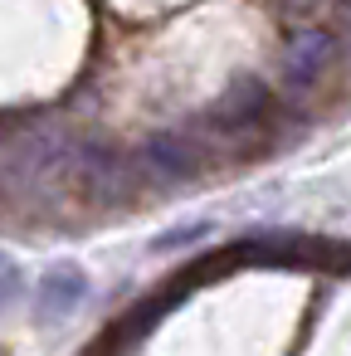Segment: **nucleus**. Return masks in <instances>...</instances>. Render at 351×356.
I'll return each instance as SVG.
<instances>
[{
    "instance_id": "7",
    "label": "nucleus",
    "mask_w": 351,
    "mask_h": 356,
    "mask_svg": "<svg viewBox=\"0 0 351 356\" xmlns=\"http://www.w3.org/2000/svg\"><path fill=\"white\" fill-rule=\"evenodd\" d=\"M10 288H15V273L6 268V283H0V302H6V293H10Z\"/></svg>"
},
{
    "instance_id": "2",
    "label": "nucleus",
    "mask_w": 351,
    "mask_h": 356,
    "mask_svg": "<svg viewBox=\"0 0 351 356\" xmlns=\"http://www.w3.org/2000/svg\"><path fill=\"white\" fill-rule=\"evenodd\" d=\"M74 166H79V181H83V191L93 195V200H103V205H113V200H122V191H132V161L122 156V152H103V147H83V152H74Z\"/></svg>"
},
{
    "instance_id": "4",
    "label": "nucleus",
    "mask_w": 351,
    "mask_h": 356,
    "mask_svg": "<svg viewBox=\"0 0 351 356\" xmlns=\"http://www.w3.org/2000/svg\"><path fill=\"white\" fill-rule=\"evenodd\" d=\"M268 113V83L259 79V74H239L225 93H220V103L210 108V122L215 127H249V122H259Z\"/></svg>"
},
{
    "instance_id": "5",
    "label": "nucleus",
    "mask_w": 351,
    "mask_h": 356,
    "mask_svg": "<svg viewBox=\"0 0 351 356\" xmlns=\"http://www.w3.org/2000/svg\"><path fill=\"white\" fill-rule=\"evenodd\" d=\"M332 54H336V40H332L327 30H302V35L288 44V54H283V74H288V83H293V88L317 83V79L327 74Z\"/></svg>"
},
{
    "instance_id": "1",
    "label": "nucleus",
    "mask_w": 351,
    "mask_h": 356,
    "mask_svg": "<svg viewBox=\"0 0 351 356\" xmlns=\"http://www.w3.org/2000/svg\"><path fill=\"white\" fill-rule=\"evenodd\" d=\"M83 298H88V273L79 264H54L35 283V322L40 327H54V322L74 317V307Z\"/></svg>"
},
{
    "instance_id": "6",
    "label": "nucleus",
    "mask_w": 351,
    "mask_h": 356,
    "mask_svg": "<svg viewBox=\"0 0 351 356\" xmlns=\"http://www.w3.org/2000/svg\"><path fill=\"white\" fill-rule=\"evenodd\" d=\"M205 234H210V225H186V229H176V234H161V239H152V249H156V254H166V249L195 244V239H205Z\"/></svg>"
},
{
    "instance_id": "8",
    "label": "nucleus",
    "mask_w": 351,
    "mask_h": 356,
    "mask_svg": "<svg viewBox=\"0 0 351 356\" xmlns=\"http://www.w3.org/2000/svg\"><path fill=\"white\" fill-rule=\"evenodd\" d=\"M0 268H6V264H0Z\"/></svg>"
},
{
    "instance_id": "3",
    "label": "nucleus",
    "mask_w": 351,
    "mask_h": 356,
    "mask_svg": "<svg viewBox=\"0 0 351 356\" xmlns=\"http://www.w3.org/2000/svg\"><path fill=\"white\" fill-rule=\"evenodd\" d=\"M142 171L152 181H186L200 171V156H195V142L181 137V132H156L142 142Z\"/></svg>"
}]
</instances>
